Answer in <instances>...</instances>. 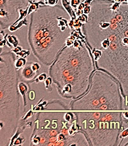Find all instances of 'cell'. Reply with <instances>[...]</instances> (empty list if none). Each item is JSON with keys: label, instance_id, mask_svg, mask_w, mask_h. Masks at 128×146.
<instances>
[{"label": "cell", "instance_id": "e0dca14e", "mask_svg": "<svg viewBox=\"0 0 128 146\" xmlns=\"http://www.w3.org/2000/svg\"><path fill=\"white\" fill-rule=\"evenodd\" d=\"M30 99L31 100H35V93L33 92V91H31V92H30Z\"/></svg>", "mask_w": 128, "mask_h": 146}, {"label": "cell", "instance_id": "7c38bea8", "mask_svg": "<svg viewBox=\"0 0 128 146\" xmlns=\"http://www.w3.org/2000/svg\"><path fill=\"white\" fill-rule=\"evenodd\" d=\"M8 41L10 44H12L14 46H16L18 44L17 38L15 36L13 35H8Z\"/></svg>", "mask_w": 128, "mask_h": 146}, {"label": "cell", "instance_id": "8fae6325", "mask_svg": "<svg viewBox=\"0 0 128 146\" xmlns=\"http://www.w3.org/2000/svg\"><path fill=\"white\" fill-rule=\"evenodd\" d=\"M26 60L24 58H19L17 61H15V67H16L17 69H21L22 67H24L26 65Z\"/></svg>", "mask_w": 128, "mask_h": 146}, {"label": "cell", "instance_id": "30bf717a", "mask_svg": "<svg viewBox=\"0 0 128 146\" xmlns=\"http://www.w3.org/2000/svg\"><path fill=\"white\" fill-rule=\"evenodd\" d=\"M28 25V21L27 19H24L20 21V23H18V24H15V25H13L12 26H10L9 27V30L11 31V32H14V31H16L17 29H19V28H20L23 25Z\"/></svg>", "mask_w": 128, "mask_h": 146}, {"label": "cell", "instance_id": "ba28073f", "mask_svg": "<svg viewBox=\"0 0 128 146\" xmlns=\"http://www.w3.org/2000/svg\"><path fill=\"white\" fill-rule=\"evenodd\" d=\"M39 69H40V66L38 63L31 62L26 64L19 71V76L20 81L29 82L33 80L37 75Z\"/></svg>", "mask_w": 128, "mask_h": 146}, {"label": "cell", "instance_id": "277c9868", "mask_svg": "<svg viewBox=\"0 0 128 146\" xmlns=\"http://www.w3.org/2000/svg\"><path fill=\"white\" fill-rule=\"evenodd\" d=\"M15 58L12 52L1 53L0 61V145L8 146L17 131L19 119V93Z\"/></svg>", "mask_w": 128, "mask_h": 146}, {"label": "cell", "instance_id": "8992f818", "mask_svg": "<svg viewBox=\"0 0 128 146\" xmlns=\"http://www.w3.org/2000/svg\"><path fill=\"white\" fill-rule=\"evenodd\" d=\"M77 122L83 125L92 145H117L122 131V115L117 111L76 112Z\"/></svg>", "mask_w": 128, "mask_h": 146}, {"label": "cell", "instance_id": "6da1fadb", "mask_svg": "<svg viewBox=\"0 0 128 146\" xmlns=\"http://www.w3.org/2000/svg\"><path fill=\"white\" fill-rule=\"evenodd\" d=\"M114 0H93L83 34L93 49L96 66L114 78L128 99V4L116 10Z\"/></svg>", "mask_w": 128, "mask_h": 146}, {"label": "cell", "instance_id": "44dd1931", "mask_svg": "<svg viewBox=\"0 0 128 146\" xmlns=\"http://www.w3.org/2000/svg\"><path fill=\"white\" fill-rule=\"evenodd\" d=\"M124 145H127V146H128V142L126 143V144H125Z\"/></svg>", "mask_w": 128, "mask_h": 146}, {"label": "cell", "instance_id": "5b68a950", "mask_svg": "<svg viewBox=\"0 0 128 146\" xmlns=\"http://www.w3.org/2000/svg\"><path fill=\"white\" fill-rule=\"evenodd\" d=\"M100 71L91 78L89 90L72 103V110L117 111L124 110L121 89L117 81Z\"/></svg>", "mask_w": 128, "mask_h": 146}, {"label": "cell", "instance_id": "9c48e42d", "mask_svg": "<svg viewBox=\"0 0 128 146\" xmlns=\"http://www.w3.org/2000/svg\"><path fill=\"white\" fill-rule=\"evenodd\" d=\"M62 3L63 5L64 9L66 10V11L68 12L72 19H75L76 18V14H75L74 10L72 9V6L70 5V3H69L67 0H62Z\"/></svg>", "mask_w": 128, "mask_h": 146}, {"label": "cell", "instance_id": "9a60e30c", "mask_svg": "<svg viewBox=\"0 0 128 146\" xmlns=\"http://www.w3.org/2000/svg\"><path fill=\"white\" fill-rule=\"evenodd\" d=\"M59 0H47V2L46 3V5H49L50 6H55L58 3Z\"/></svg>", "mask_w": 128, "mask_h": 146}, {"label": "cell", "instance_id": "7a4b0ae2", "mask_svg": "<svg viewBox=\"0 0 128 146\" xmlns=\"http://www.w3.org/2000/svg\"><path fill=\"white\" fill-rule=\"evenodd\" d=\"M70 16L61 5H40L31 13L28 42L38 60L51 66L71 36Z\"/></svg>", "mask_w": 128, "mask_h": 146}, {"label": "cell", "instance_id": "4fadbf2b", "mask_svg": "<svg viewBox=\"0 0 128 146\" xmlns=\"http://www.w3.org/2000/svg\"><path fill=\"white\" fill-rule=\"evenodd\" d=\"M19 88L20 90V94H22V96H24L26 91L28 90V87H26V86L24 83H20V84H19Z\"/></svg>", "mask_w": 128, "mask_h": 146}, {"label": "cell", "instance_id": "ac0fdd59", "mask_svg": "<svg viewBox=\"0 0 128 146\" xmlns=\"http://www.w3.org/2000/svg\"><path fill=\"white\" fill-rule=\"evenodd\" d=\"M46 78V74H41L40 76H39V81H40V82H42V81L45 80Z\"/></svg>", "mask_w": 128, "mask_h": 146}, {"label": "cell", "instance_id": "ffe728a7", "mask_svg": "<svg viewBox=\"0 0 128 146\" xmlns=\"http://www.w3.org/2000/svg\"><path fill=\"white\" fill-rule=\"evenodd\" d=\"M123 113L125 115V117L128 119V112H126V113Z\"/></svg>", "mask_w": 128, "mask_h": 146}, {"label": "cell", "instance_id": "5bb4252c", "mask_svg": "<svg viewBox=\"0 0 128 146\" xmlns=\"http://www.w3.org/2000/svg\"><path fill=\"white\" fill-rule=\"evenodd\" d=\"M80 0H71L70 1V3H71V6L74 7V9H76L77 7L81 3Z\"/></svg>", "mask_w": 128, "mask_h": 146}, {"label": "cell", "instance_id": "3957f363", "mask_svg": "<svg viewBox=\"0 0 128 146\" xmlns=\"http://www.w3.org/2000/svg\"><path fill=\"white\" fill-rule=\"evenodd\" d=\"M94 69L89 51L76 40L59 52L50 67L49 74L60 96L77 99L88 90Z\"/></svg>", "mask_w": 128, "mask_h": 146}, {"label": "cell", "instance_id": "d6986e66", "mask_svg": "<svg viewBox=\"0 0 128 146\" xmlns=\"http://www.w3.org/2000/svg\"><path fill=\"white\" fill-rule=\"evenodd\" d=\"M121 135H122V138L127 137L128 135V129H126V130H125V131H122V133L121 134Z\"/></svg>", "mask_w": 128, "mask_h": 146}, {"label": "cell", "instance_id": "2e32d148", "mask_svg": "<svg viewBox=\"0 0 128 146\" xmlns=\"http://www.w3.org/2000/svg\"><path fill=\"white\" fill-rule=\"evenodd\" d=\"M83 14H85L86 15H89L90 14V12L91 11V5H88V6H86L84 9L83 10Z\"/></svg>", "mask_w": 128, "mask_h": 146}, {"label": "cell", "instance_id": "7402d4cb", "mask_svg": "<svg viewBox=\"0 0 128 146\" xmlns=\"http://www.w3.org/2000/svg\"><path fill=\"white\" fill-rule=\"evenodd\" d=\"M127 4H128V0H127Z\"/></svg>", "mask_w": 128, "mask_h": 146}, {"label": "cell", "instance_id": "52a82bcc", "mask_svg": "<svg viewBox=\"0 0 128 146\" xmlns=\"http://www.w3.org/2000/svg\"><path fill=\"white\" fill-rule=\"evenodd\" d=\"M33 0H0L1 28H9L19 18V10L28 8Z\"/></svg>", "mask_w": 128, "mask_h": 146}]
</instances>
